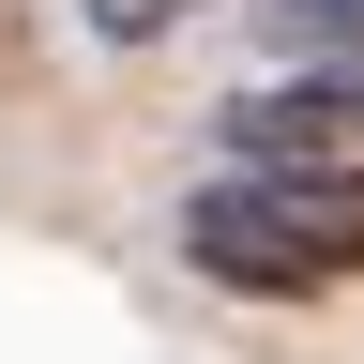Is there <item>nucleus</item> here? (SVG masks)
Here are the masks:
<instances>
[{"label": "nucleus", "mask_w": 364, "mask_h": 364, "mask_svg": "<svg viewBox=\"0 0 364 364\" xmlns=\"http://www.w3.org/2000/svg\"><path fill=\"white\" fill-rule=\"evenodd\" d=\"M182 258L243 304H304V289H349L364 273V152L334 167H228L182 198Z\"/></svg>", "instance_id": "f257e3e1"}, {"label": "nucleus", "mask_w": 364, "mask_h": 364, "mask_svg": "<svg viewBox=\"0 0 364 364\" xmlns=\"http://www.w3.org/2000/svg\"><path fill=\"white\" fill-rule=\"evenodd\" d=\"M213 136H228V167H334V152H364V61H289V76L228 91Z\"/></svg>", "instance_id": "f03ea898"}, {"label": "nucleus", "mask_w": 364, "mask_h": 364, "mask_svg": "<svg viewBox=\"0 0 364 364\" xmlns=\"http://www.w3.org/2000/svg\"><path fill=\"white\" fill-rule=\"evenodd\" d=\"M273 46L289 61H364V0H273Z\"/></svg>", "instance_id": "7ed1b4c3"}, {"label": "nucleus", "mask_w": 364, "mask_h": 364, "mask_svg": "<svg viewBox=\"0 0 364 364\" xmlns=\"http://www.w3.org/2000/svg\"><path fill=\"white\" fill-rule=\"evenodd\" d=\"M76 16H91V31H107V46H167L182 16H213V0H76Z\"/></svg>", "instance_id": "20e7f679"}]
</instances>
